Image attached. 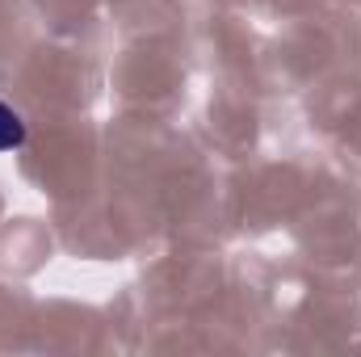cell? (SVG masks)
Returning <instances> with one entry per match:
<instances>
[{
  "label": "cell",
  "mask_w": 361,
  "mask_h": 357,
  "mask_svg": "<svg viewBox=\"0 0 361 357\" xmlns=\"http://www.w3.org/2000/svg\"><path fill=\"white\" fill-rule=\"evenodd\" d=\"M25 118L8 105V101H0V152H17L21 143H25Z\"/></svg>",
  "instance_id": "cell-1"
}]
</instances>
